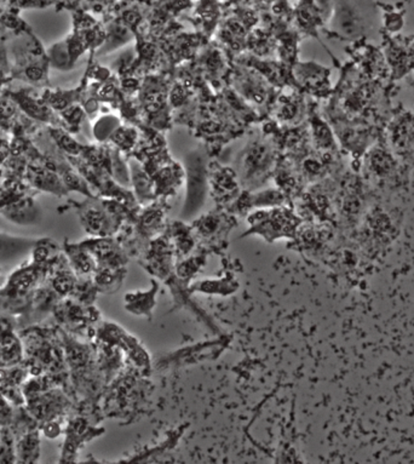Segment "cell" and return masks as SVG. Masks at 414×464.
<instances>
[{
    "instance_id": "ba28073f",
    "label": "cell",
    "mask_w": 414,
    "mask_h": 464,
    "mask_svg": "<svg viewBox=\"0 0 414 464\" xmlns=\"http://www.w3.org/2000/svg\"><path fill=\"white\" fill-rule=\"evenodd\" d=\"M54 288L57 293L65 295L70 291V288H73V280L67 274H60L54 280Z\"/></svg>"
},
{
    "instance_id": "277c9868",
    "label": "cell",
    "mask_w": 414,
    "mask_h": 464,
    "mask_svg": "<svg viewBox=\"0 0 414 464\" xmlns=\"http://www.w3.org/2000/svg\"><path fill=\"white\" fill-rule=\"evenodd\" d=\"M394 164L395 163L390 155H387V153L383 150H377V153L373 154L372 158L369 160V169L374 176L384 178L390 173Z\"/></svg>"
},
{
    "instance_id": "30bf717a",
    "label": "cell",
    "mask_w": 414,
    "mask_h": 464,
    "mask_svg": "<svg viewBox=\"0 0 414 464\" xmlns=\"http://www.w3.org/2000/svg\"><path fill=\"white\" fill-rule=\"evenodd\" d=\"M74 265L83 273H86V272L91 270V261H90L88 256L83 255V254L74 257Z\"/></svg>"
},
{
    "instance_id": "7c38bea8",
    "label": "cell",
    "mask_w": 414,
    "mask_h": 464,
    "mask_svg": "<svg viewBox=\"0 0 414 464\" xmlns=\"http://www.w3.org/2000/svg\"><path fill=\"white\" fill-rule=\"evenodd\" d=\"M47 254H49V251L46 250L45 247H39V249H37V251H36L34 256H36V260L40 262V261L46 260Z\"/></svg>"
},
{
    "instance_id": "6da1fadb",
    "label": "cell",
    "mask_w": 414,
    "mask_h": 464,
    "mask_svg": "<svg viewBox=\"0 0 414 464\" xmlns=\"http://www.w3.org/2000/svg\"><path fill=\"white\" fill-rule=\"evenodd\" d=\"M391 148L408 163H414V116H399L390 125Z\"/></svg>"
},
{
    "instance_id": "8fae6325",
    "label": "cell",
    "mask_w": 414,
    "mask_h": 464,
    "mask_svg": "<svg viewBox=\"0 0 414 464\" xmlns=\"http://www.w3.org/2000/svg\"><path fill=\"white\" fill-rule=\"evenodd\" d=\"M43 433H44V435H45L46 438H49V439H55V438L60 435L61 428L57 423L51 421V422H47L45 426H44V428H43Z\"/></svg>"
},
{
    "instance_id": "3957f363",
    "label": "cell",
    "mask_w": 414,
    "mask_h": 464,
    "mask_svg": "<svg viewBox=\"0 0 414 464\" xmlns=\"http://www.w3.org/2000/svg\"><path fill=\"white\" fill-rule=\"evenodd\" d=\"M28 244L27 240L0 235V262L8 261L17 254L20 255V252H23L29 246Z\"/></svg>"
},
{
    "instance_id": "8992f818",
    "label": "cell",
    "mask_w": 414,
    "mask_h": 464,
    "mask_svg": "<svg viewBox=\"0 0 414 464\" xmlns=\"http://www.w3.org/2000/svg\"><path fill=\"white\" fill-rule=\"evenodd\" d=\"M0 352L5 362H15L21 355L20 343L13 334H6L0 339Z\"/></svg>"
},
{
    "instance_id": "7a4b0ae2",
    "label": "cell",
    "mask_w": 414,
    "mask_h": 464,
    "mask_svg": "<svg viewBox=\"0 0 414 464\" xmlns=\"http://www.w3.org/2000/svg\"><path fill=\"white\" fill-rule=\"evenodd\" d=\"M4 212L15 222H31L36 215V209L31 200H21L17 204L8 206Z\"/></svg>"
},
{
    "instance_id": "9c48e42d",
    "label": "cell",
    "mask_w": 414,
    "mask_h": 464,
    "mask_svg": "<svg viewBox=\"0 0 414 464\" xmlns=\"http://www.w3.org/2000/svg\"><path fill=\"white\" fill-rule=\"evenodd\" d=\"M13 416V410L10 408L9 401L0 394V424H5Z\"/></svg>"
},
{
    "instance_id": "5b68a950",
    "label": "cell",
    "mask_w": 414,
    "mask_h": 464,
    "mask_svg": "<svg viewBox=\"0 0 414 464\" xmlns=\"http://www.w3.org/2000/svg\"><path fill=\"white\" fill-rule=\"evenodd\" d=\"M17 451L22 462H32L33 458H37L39 455V437L36 433L28 434L20 441Z\"/></svg>"
},
{
    "instance_id": "52a82bcc",
    "label": "cell",
    "mask_w": 414,
    "mask_h": 464,
    "mask_svg": "<svg viewBox=\"0 0 414 464\" xmlns=\"http://www.w3.org/2000/svg\"><path fill=\"white\" fill-rule=\"evenodd\" d=\"M36 280V274L32 270H24L21 273L16 274L13 278V288L15 293H24L28 288L32 286V284Z\"/></svg>"
}]
</instances>
